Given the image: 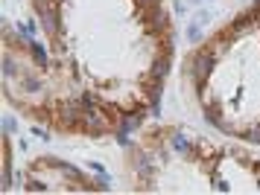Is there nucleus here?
<instances>
[{
	"mask_svg": "<svg viewBox=\"0 0 260 195\" xmlns=\"http://www.w3.org/2000/svg\"><path fill=\"white\" fill-rule=\"evenodd\" d=\"M3 23L6 99L71 137H108L149 114L173 58L164 0H26Z\"/></svg>",
	"mask_w": 260,
	"mask_h": 195,
	"instance_id": "obj_1",
	"label": "nucleus"
},
{
	"mask_svg": "<svg viewBox=\"0 0 260 195\" xmlns=\"http://www.w3.org/2000/svg\"><path fill=\"white\" fill-rule=\"evenodd\" d=\"M181 73L216 131L260 143V0L196 47Z\"/></svg>",
	"mask_w": 260,
	"mask_h": 195,
	"instance_id": "obj_2",
	"label": "nucleus"
},
{
	"mask_svg": "<svg viewBox=\"0 0 260 195\" xmlns=\"http://www.w3.org/2000/svg\"><path fill=\"white\" fill-rule=\"evenodd\" d=\"M138 192H260V154L178 128H149L129 151Z\"/></svg>",
	"mask_w": 260,
	"mask_h": 195,
	"instance_id": "obj_3",
	"label": "nucleus"
},
{
	"mask_svg": "<svg viewBox=\"0 0 260 195\" xmlns=\"http://www.w3.org/2000/svg\"><path fill=\"white\" fill-rule=\"evenodd\" d=\"M26 192H85V189H106L94 178L73 169L71 163H61L56 158H38L24 172Z\"/></svg>",
	"mask_w": 260,
	"mask_h": 195,
	"instance_id": "obj_4",
	"label": "nucleus"
}]
</instances>
